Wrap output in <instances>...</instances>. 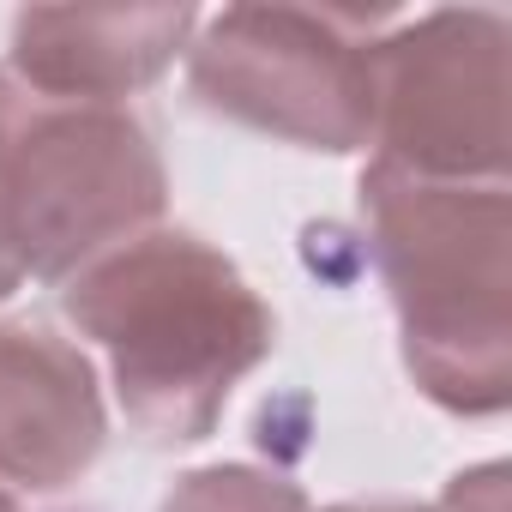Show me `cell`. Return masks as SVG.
<instances>
[{
	"label": "cell",
	"instance_id": "cell-1",
	"mask_svg": "<svg viewBox=\"0 0 512 512\" xmlns=\"http://www.w3.org/2000/svg\"><path fill=\"white\" fill-rule=\"evenodd\" d=\"M61 308L103 350L145 446H199L278 344L272 308L229 253L163 223L73 272Z\"/></svg>",
	"mask_w": 512,
	"mask_h": 512
},
{
	"label": "cell",
	"instance_id": "cell-10",
	"mask_svg": "<svg viewBox=\"0 0 512 512\" xmlns=\"http://www.w3.org/2000/svg\"><path fill=\"white\" fill-rule=\"evenodd\" d=\"M440 512H506V464L488 458L476 470H458L440 494Z\"/></svg>",
	"mask_w": 512,
	"mask_h": 512
},
{
	"label": "cell",
	"instance_id": "cell-8",
	"mask_svg": "<svg viewBox=\"0 0 512 512\" xmlns=\"http://www.w3.org/2000/svg\"><path fill=\"white\" fill-rule=\"evenodd\" d=\"M157 512H314V500L278 476V470H253V464H205L187 470Z\"/></svg>",
	"mask_w": 512,
	"mask_h": 512
},
{
	"label": "cell",
	"instance_id": "cell-2",
	"mask_svg": "<svg viewBox=\"0 0 512 512\" xmlns=\"http://www.w3.org/2000/svg\"><path fill=\"white\" fill-rule=\"evenodd\" d=\"M362 217L416 392L452 416L512 398V199L506 181L362 169Z\"/></svg>",
	"mask_w": 512,
	"mask_h": 512
},
{
	"label": "cell",
	"instance_id": "cell-7",
	"mask_svg": "<svg viewBox=\"0 0 512 512\" xmlns=\"http://www.w3.org/2000/svg\"><path fill=\"white\" fill-rule=\"evenodd\" d=\"M193 7H31L13 19L7 73L49 103H127L187 55Z\"/></svg>",
	"mask_w": 512,
	"mask_h": 512
},
{
	"label": "cell",
	"instance_id": "cell-11",
	"mask_svg": "<svg viewBox=\"0 0 512 512\" xmlns=\"http://www.w3.org/2000/svg\"><path fill=\"white\" fill-rule=\"evenodd\" d=\"M326 512H440V506H416V500H338Z\"/></svg>",
	"mask_w": 512,
	"mask_h": 512
},
{
	"label": "cell",
	"instance_id": "cell-9",
	"mask_svg": "<svg viewBox=\"0 0 512 512\" xmlns=\"http://www.w3.org/2000/svg\"><path fill=\"white\" fill-rule=\"evenodd\" d=\"M25 85L0 67V302L19 296L25 278V253H19V181H13V133H19Z\"/></svg>",
	"mask_w": 512,
	"mask_h": 512
},
{
	"label": "cell",
	"instance_id": "cell-3",
	"mask_svg": "<svg viewBox=\"0 0 512 512\" xmlns=\"http://www.w3.org/2000/svg\"><path fill=\"white\" fill-rule=\"evenodd\" d=\"M187 91L217 121L350 157L374 139V37L350 13L223 7L193 25Z\"/></svg>",
	"mask_w": 512,
	"mask_h": 512
},
{
	"label": "cell",
	"instance_id": "cell-6",
	"mask_svg": "<svg viewBox=\"0 0 512 512\" xmlns=\"http://www.w3.org/2000/svg\"><path fill=\"white\" fill-rule=\"evenodd\" d=\"M109 440L91 356L31 320H0V482L55 494L79 482Z\"/></svg>",
	"mask_w": 512,
	"mask_h": 512
},
{
	"label": "cell",
	"instance_id": "cell-5",
	"mask_svg": "<svg viewBox=\"0 0 512 512\" xmlns=\"http://www.w3.org/2000/svg\"><path fill=\"white\" fill-rule=\"evenodd\" d=\"M506 19L440 7L374 37V163L422 181H506Z\"/></svg>",
	"mask_w": 512,
	"mask_h": 512
},
{
	"label": "cell",
	"instance_id": "cell-4",
	"mask_svg": "<svg viewBox=\"0 0 512 512\" xmlns=\"http://www.w3.org/2000/svg\"><path fill=\"white\" fill-rule=\"evenodd\" d=\"M25 278L67 284L109 247L157 229L169 175L127 103H49L25 91L13 133Z\"/></svg>",
	"mask_w": 512,
	"mask_h": 512
},
{
	"label": "cell",
	"instance_id": "cell-12",
	"mask_svg": "<svg viewBox=\"0 0 512 512\" xmlns=\"http://www.w3.org/2000/svg\"><path fill=\"white\" fill-rule=\"evenodd\" d=\"M0 512H19V500H13V488H0Z\"/></svg>",
	"mask_w": 512,
	"mask_h": 512
}]
</instances>
